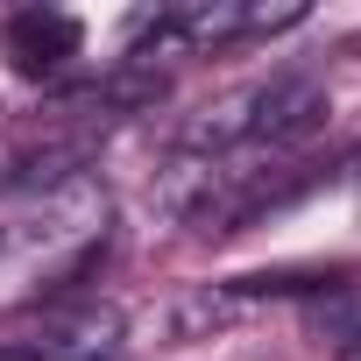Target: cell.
Masks as SVG:
<instances>
[{"label": "cell", "instance_id": "2", "mask_svg": "<svg viewBox=\"0 0 361 361\" xmlns=\"http://www.w3.org/2000/svg\"><path fill=\"white\" fill-rule=\"evenodd\" d=\"M114 333H121V319H114L106 305H85L78 319H50V333L36 340V354H43V361H50V354H64V361H106Z\"/></svg>", "mask_w": 361, "mask_h": 361}, {"label": "cell", "instance_id": "1", "mask_svg": "<svg viewBox=\"0 0 361 361\" xmlns=\"http://www.w3.org/2000/svg\"><path fill=\"white\" fill-rule=\"evenodd\" d=\"M0 43H8V57H15L22 78H57L78 57L85 29L71 15H57V8H22V15H8V36H0Z\"/></svg>", "mask_w": 361, "mask_h": 361}, {"label": "cell", "instance_id": "3", "mask_svg": "<svg viewBox=\"0 0 361 361\" xmlns=\"http://www.w3.org/2000/svg\"><path fill=\"white\" fill-rule=\"evenodd\" d=\"M0 361H43L36 347H0Z\"/></svg>", "mask_w": 361, "mask_h": 361}]
</instances>
